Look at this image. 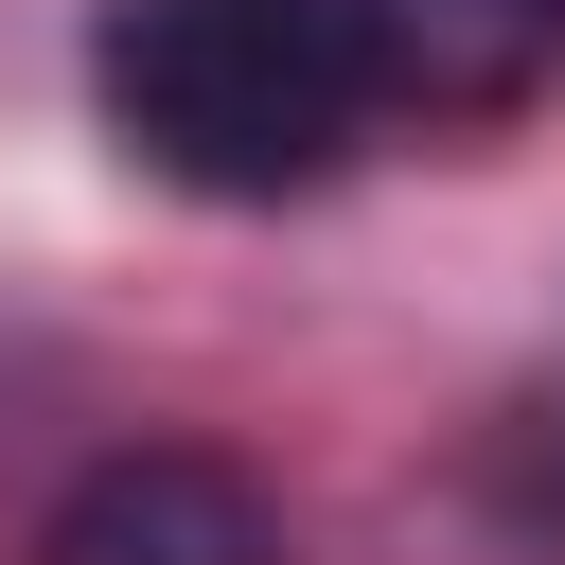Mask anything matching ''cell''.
<instances>
[{
	"label": "cell",
	"instance_id": "cell-1",
	"mask_svg": "<svg viewBox=\"0 0 565 565\" xmlns=\"http://www.w3.org/2000/svg\"><path fill=\"white\" fill-rule=\"evenodd\" d=\"M88 106L159 194H212V212H282L388 141L353 0H106Z\"/></svg>",
	"mask_w": 565,
	"mask_h": 565
},
{
	"label": "cell",
	"instance_id": "cell-2",
	"mask_svg": "<svg viewBox=\"0 0 565 565\" xmlns=\"http://www.w3.org/2000/svg\"><path fill=\"white\" fill-rule=\"evenodd\" d=\"M371 18V124L477 141L565 88V0H353Z\"/></svg>",
	"mask_w": 565,
	"mask_h": 565
},
{
	"label": "cell",
	"instance_id": "cell-3",
	"mask_svg": "<svg viewBox=\"0 0 565 565\" xmlns=\"http://www.w3.org/2000/svg\"><path fill=\"white\" fill-rule=\"evenodd\" d=\"M35 565H282V494L212 441H124L53 494Z\"/></svg>",
	"mask_w": 565,
	"mask_h": 565
}]
</instances>
